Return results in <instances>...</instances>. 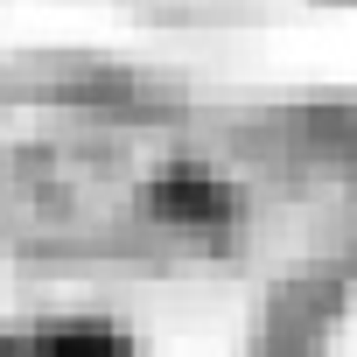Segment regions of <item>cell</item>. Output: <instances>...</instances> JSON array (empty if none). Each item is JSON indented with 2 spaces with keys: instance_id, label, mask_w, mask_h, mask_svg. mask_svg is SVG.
Listing matches in <instances>:
<instances>
[{
  "instance_id": "6da1fadb",
  "label": "cell",
  "mask_w": 357,
  "mask_h": 357,
  "mask_svg": "<svg viewBox=\"0 0 357 357\" xmlns=\"http://www.w3.org/2000/svg\"><path fill=\"white\" fill-rule=\"evenodd\" d=\"M0 357H133L112 329H43L22 343H0Z\"/></svg>"
},
{
  "instance_id": "7a4b0ae2",
  "label": "cell",
  "mask_w": 357,
  "mask_h": 357,
  "mask_svg": "<svg viewBox=\"0 0 357 357\" xmlns=\"http://www.w3.org/2000/svg\"><path fill=\"white\" fill-rule=\"evenodd\" d=\"M154 211H161V218L211 225V218H225V211H231V197H225L218 183H204V175H168V183L154 190Z\"/></svg>"
}]
</instances>
